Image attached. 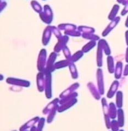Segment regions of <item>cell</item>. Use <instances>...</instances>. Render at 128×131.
<instances>
[{"label": "cell", "instance_id": "obj_14", "mask_svg": "<svg viewBox=\"0 0 128 131\" xmlns=\"http://www.w3.org/2000/svg\"><path fill=\"white\" fill-rule=\"evenodd\" d=\"M70 69H71V72L72 73V77L74 79H76L78 78V73L75 67V65L73 64H71L70 65Z\"/></svg>", "mask_w": 128, "mask_h": 131}, {"label": "cell", "instance_id": "obj_1", "mask_svg": "<svg viewBox=\"0 0 128 131\" xmlns=\"http://www.w3.org/2000/svg\"><path fill=\"white\" fill-rule=\"evenodd\" d=\"M46 80H45V88H46V96L48 98H50L51 93V72L46 70Z\"/></svg>", "mask_w": 128, "mask_h": 131}, {"label": "cell", "instance_id": "obj_2", "mask_svg": "<svg viewBox=\"0 0 128 131\" xmlns=\"http://www.w3.org/2000/svg\"><path fill=\"white\" fill-rule=\"evenodd\" d=\"M102 103L103 106V109H104V114L105 116V121L106 124L107 126V128H109L110 127V123L109 121V108L107 104V102L105 98H102Z\"/></svg>", "mask_w": 128, "mask_h": 131}, {"label": "cell", "instance_id": "obj_9", "mask_svg": "<svg viewBox=\"0 0 128 131\" xmlns=\"http://www.w3.org/2000/svg\"><path fill=\"white\" fill-rule=\"evenodd\" d=\"M118 123L119 127H123L124 125V112L122 109H119L118 110Z\"/></svg>", "mask_w": 128, "mask_h": 131}, {"label": "cell", "instance_id": "obj_21", "mask_svg": "<svg viewBox=\"0 0 128 131\" xmlns=\"http://www.w3.org/2000/svg\"><path fill=\"white\" fill-rule=\"evenodd\" d=\"M126 27H128V18L127 19V21L126 23Z\"/></svg>", "mask_w": 128, "mask_h": 131}, {"label": "cell", "instance_id": "obj_3", "mask_svg": "<svg viewBox=\"0 0 128 131\" xmlns=\"http://www.w3.org/2000/svg\"><path fill=\"white\" fill-rule=\"evenodd\" d=\"M97 78L98 82V87L99 89L100 93L101 95L104 93V79H103V74L102 71L101 69H98L97 72Z\"/></svg>", "mask_w": 128, "mask_h": 131}, {"label": "cell", "instance_id": "obj_15", "mask_svg": "<svg viewBox=\"0 0 128 131\" xmlns=\"http://www.w3.org/2000/svg\"><path fill=\"white\" fill-rule=\"evenodd\" d=\"M58 107V106H56L54 108H53L52 109V112H51V113L48 116V119H47V121L48 123H51V122L52 121L53 118H54V116L55 115V113H56V108Z\"/></svg>", "mask_w": 128, "mask_h": 131}, {"label": "cell", "instance_id": "obj_7", "mask_svg": "<svg viewBox=\"0 0 128 131\" xmlns=\"http://www.w3.org/2000/svg\"><path fill=\"white\" fill-rule=\"evenodd\" d=\"M76 102V100L75 99V98H73L71 101H68V102H66V104L62 105L60 107V108L58 109V112H62L64 111L65 110H67L68 108H70L71 106H72L73 104H75Z\"/></svg>", "mask_w": 128, "mask_h": 131}, {"label": "cell", "instance_id": "obj_5", "mask_svg": "<svg viewBox=\"0 0 128 131\" xmlns=\"http://www.w3.org/2000/svg\"><path fill=\"white\" fill-rule=\"evenodd\" d=\"M37 83H38V90L40 92H42L44 90V85H45V81L44 78V73H40L37 75Z\"/></svg>", "mask_w": 128, "mask_h": 131}, {"label": "cell", "instance_id": "obj_4", "mask_svg": "<svg viewBox=\"0 0 128 131\" xmlns=\"http://www.w3.org/2000/svg\"><path fill=\"white\" fill-rule=\"evenodd\" d=\"M7 82L8 84H15L20 86H29L30 85V83L29 81H25L23 80H20L15 78H8Z\"/></svg>", "mask_w": 128, "mask_h": 131}, {"label": "cell", "instance_id": "obj_11", "mask_svg": "<svg viewBox=\"0 0 128 131\" xmlns=\"http://www.w3.org/2000/svg\"><path fill=\"white\" fill-rule=\"evenodd\" d=\"M88 86L89 88V89L90 90L91 92L92 93L93 97L96 98L97 100H99L100 98V95L98 92H97V90L95 87V86L91 84L90 83L88 84Z\"/></svg>", "mask_w": 128, "mask_h": 131}, {"label": "cell", "instance_id": "obj_13", "mask_svg": "<svg viewBox=\"0 0 128 131\" xmlns=\"http://www.w3.org/2000/svg\"><path fill=\"white\" fill-rule=\"evenodd\" d=\"M108 60V71L110 73H113L114 72V62L113 61L112 57L109 56L107 59Z\"/></svg>", "mask_w": 128, "mask_h": 131}, {"label": "cell", "instance_id": "obj_20", "mask_svg": "<svg viewBox=\"0 0 128 131\" xmlns=\"http://www.w3.org/2000/svg\"><path fill=\"white\" fill-rule=\"evenodd\" d=\"M126 61L128 63V49H127V52H126Z\"/></svg>", "mask_w": 128, "mask_h": 131}, {"label": "cell", "instance_id": "obj_12", "mask_svg": "<svg viewBox=\"0 0 128 131\" xmlns=\"http://www.w3.org/2000/svg\"><path fill=\"white\" fill-rule=\"evenodd\" d=\"M117 105L118 108H121L123 106V93L122 91H118L117 93L116 98Z\"/></svg>", "mask_w": 128, "mask_h": 131}, {"label": "cell", "instance_id": "obj_18", "mask_svg": "<svg viewBox=\"0 0 128 131\" xmlns=\"http://www.w3.org/2000/svg\"><path fill=\"white\" fill-rule=\"evenodd\" d=\"M128 75V64L126 65L125 68V70L124 71V75Z\"/></svg>", "mask_w": 128, "mask_h": 131}, {"label": "cell", "instance_id": "obj_10", "mask_svg": "<svg viewBox=\"0 0 128 131\" xmlns=\"http://www.w3.org/2000/svg\"><path fill=\"white\" fill-rule=\"evenodd\" d=\"M122 72V63L119 62L117 63L116 69L115 70V77L116 79H119L121 77Z\"/></svg>", "mask_w": 128, "mask_h": 131}, {"label": "cell", "instance_id": "obj_8", "mask_svg": "<svg viewBox=\"0 0 128 131\" xmlns=\"http://www.w3.org/2000/svg\"><path fill=\"white\" fill-rule=\"evenodd\" d=\"M117 115V110L116 107L113 103H110L109 106V115L111 118H114L116 117Z\"/></svg>", "mask_w": 128, "mask_h": 131}, {"label": "cell", "instance_id": "obj_16", "mask_svg": "<svg viewBox=\"0 0 128 131\" xmlns=\"http://www.w3.org/2000/svg\"><path fill=\"white\" fill-rule=\"evenodd\" d=\"M119 123L117 121L113 120L112 121V123H111V127H112V130H117L119 129Z\"/></svg>", "mask_w": 128, "mask_h": 131}, {"label": "cell", "instance_id": "obj_17", "mask_svg": "<svg viewBox=\"0 0 128 131\" xmlns=\"http://www.w3.org/2000/svg\"><path fill=\"white\" fill-rule=\"evenodd\" d=\"M44 122H45V118H41L40 120L39 124L38 125V129L39 130L42 129V127L44 125Z\"/></svg>", "mask_w": 128, "mask_h": 131}, {"label": "cell", "instance_id": "obj_19", "mask_svg": "<svg viewBox=\"0 0 128 131\" xmlns=\"http://www.w3.org/2000/svg\"><path fill=\"white\" fill-rule=\"evenodd\" d=\"M126 42H127V44L128 45V31L126 32Z\"/></svg>", "mask_w": 128, "mask_h": 131}, {"label": "cell", "instance_id": "obj_6", "mask_svg": "<svg viewBox=\"0 0 128 131\" xmlns=\"http://www.w3.org/2000/svg\"><path fill=\"white\" fill-rule=\"evenodd\" d=\"M118 86H119V82L118 81H114L113 83V84H112V85H111L109 91L108 93H107V97L109 98H111L112 97H113L115 92H116V91L118 89Z\"/></svg>", "mask_w": 128, "mask_h": 131}]
</instances>
